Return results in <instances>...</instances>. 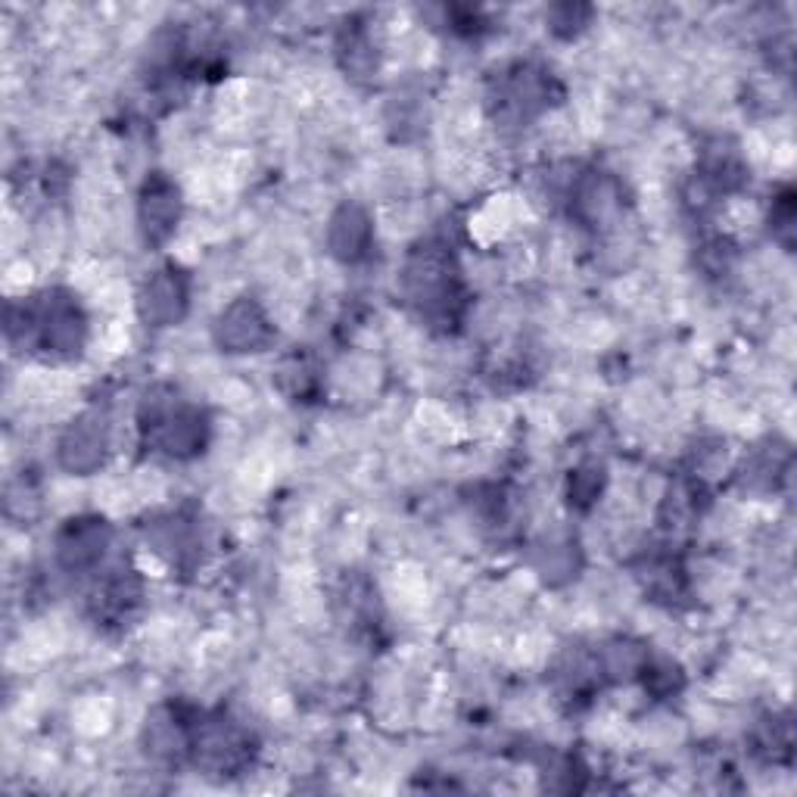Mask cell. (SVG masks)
<instances>
[{
    "label": "cell",
    "instance_id": "3",
    "mask_svg": "<svg viewBox=\"0 0 797 797\" xmlns=\"http://www.w3.org/2000/svg\"><path fill=\"white\" fill-rule=\"evenodd\" d=\"M147 303H150V315L162 318V321H172L178 318V309L184 306V291L178 284V277L166 274V277H156L147 291Z\"/></svg>",
    "mask_w": 797,
    "mask_h": 797
},
{
    "label": "cell",
    "instance_id": "1",
    "mask_svg": "<svg viewBox=\"0 0 797 797\" xmlns=\"http://www.w3.org/2000/svg\"><path fill=\"white\" fill-rule=\"evenodd\" d=\"M106 526L103 521H72L59 533L57 555L59 565L69 567V570H88L103 558V548H106Z\"/></svg>",
    "mask_w": 797,
    "mask_h": 797
},
{
    "label": "cell",
    "instance_id": "2",
    "mask_svg": "<svg viewBox=\"0 0 797 797\" xmlns=\"http://www.w3.org/2000/svg\"><path fill=\"white\" fill-rule=\"evenodd\" d=\"M178 196L169 184H150V194L144 196V228L150 231V237H166L172 231L178 218Z\"/></svg>",
    "mask_w": 797,
    "mask_h": 797
}]
</instances>
